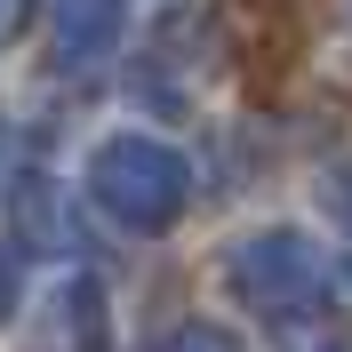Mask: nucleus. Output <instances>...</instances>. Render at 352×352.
Segmentation results:
<instances>
[{"instance_id": "5", "label": "nucleus", "mask_w": 352, "mask_h": 352, "mask_svg": "<svg viewBox=\"0 0 352 352\" xmlns=\"http://www.w3.org/2000/svg\"><path fill=\"white\" fill-rule=\"evenodd\" d=\"M272 336H280V352H336V329H329V320H320L312 305L272 312Z\"/></svg>"}, {"instance_id": "8", "label": "nucleus", "mask_w": 352, "mask_h": 352, "mask_svg": "<svg viewBox=\"0 0 352 352\" xmlns=\"http://www.w3.org/2000/svg\"><path fill=\"white\" fill-rule=\"evenodd\" d=\"M16 24H24V0H0V41H8Z\"/></svg>"}, {"instance_id": "9", "label": "nucleus", "mask_w": 352, "mask_h": 352, "mask_svg": "<svg viewBox=\"0 0 352 352\" xmlns=\"http://www.w3.org/2000/svg\"><path fill=\"white\" fill-rule=\"evenodd\" d=\"M344 8H352V0H344Z\"/></svg>"}, {"instance_id": "6", "label": "nucleus", "mask_w": 352, "mask_h": 352, "mask_svg": "<svg viewBox=\"0 0 352 352\" xmlns=\"http://www.w3.org/2000/svg\"><path fill=\"white\" fill-rule=\"evenodd\" d=\"M176 352H241V344H232L224 329H184V336H176Z\"/></svg>"}, {"instance_id": "7", "label": "nucleus", "mask_w": 352, "mask_h": 352, "mask_svg": "<svg viewBox=\"0 0 352 352\" xmlns=\"http://www.w3.org/2000/svg\"><path fill=\"white\" fill-rule=\"evenodd\" d=\"M8 305H16V264H8V248H0V320H8Z\"/></svg>"}, {"instance_id": "3", "label": "nucleus", "mask_w": 352, "mask_h": 352, "mask_svg": "<svg viewBox=\"0 0 352 352\" xmlns=\"http://www.w3.org/2000/svg\"><path fill=\"white\" fill-rule=\"evenodd\" d=\"M8 241L24 256H88L80 217H72V192L56 176H16L8 184Z\"/></svg>"}, {"instance_id": "4", "label": "nucleus", "mask_w": 352, "mask_h": 352, "mask_svg": "<svg viewBox=\"0 0 352 352\" xmlns=\"http://www.w3.org/2000/svg\"><path fill=\"white\" fill-rule=\"evenodd\" d=\"M120 24V0H56V32H65L72 56H96Z\"/></svg>"}, {"instance_id": "1", "label": "nucleus", "mask_w": 352, "mask_h": 352, "mask_svg": "<svg viewBox=\"0 0 352 352\" xmlns=\"http://www.w3.org/2000/svg\"><path fill=\"white\" fill-rule=\"evenodd\" d=\"M88 200L120 217L129 232H168L192 200V168L160 144V136H112L104 153L88 160Z\"/></svg>"}, {"instance_id": "2", "label": "nucleus", "mask_w": 352, "mask_h": 352, "mask_svg": "<svg viewBox=\"0 0 352 352\" xmlns=\"http://www.w3.org/2000/svg\"><path fill=\"white\" fill-rule=\"evenodd\" d=\"M320 280H329V256H320L305 232H256V241H241V256H232V288H241L248 305H264V312L312 305Z\"/></svg>"}]
</instances>
